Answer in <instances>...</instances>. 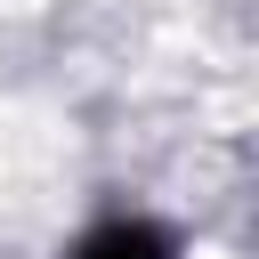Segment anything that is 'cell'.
I'll use <instances>...</instances> for the list:
<instances>
[{"instance_id": "6da1fadb", "label": "cell", "mask_w": 259, "mask_h": 259, "mask_svg": "<svg viewBox=\"0 0 259 259\" xmlns=\"http://www.w3.org/2000/svg\"><path fill=\"white\" fill-rule=\"evenodd\" d=\"M81 259H170V235H162V227L121 219V227H97V235L81 243Z\"/></svg>"}]
</instances>
